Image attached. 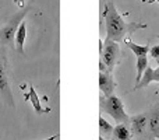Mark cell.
I'll return each mask as SVG.
<instances>
[{
	"label": "cell",
	"mask_w": 159,
	"mask_h": 140,
	"mask_svg": "<svg viewBox=\"0 0 159 140\" xmlns=\"http://www.w3.org/2000/svg\"><path fill=\"white\" fill-rule=\"evenodd\" d=\"M25 38H27V24L22 21L16 32V38H14V41H16V52H18L20 55H24Z\"/></svg>",
	"instance_id": "9c48e42d"
},
{
	"label": "cell",
	"mask_w": 159,
	"mask_h": 140,
	"mask_svg": "<svg viewBox=\"0 0 159 140\" xmlns=\"http://www.w3.org/2000/svg\"><path fill=\"white\" fill-rule=\"evenodd\" d=\"M120 58V46L119 42L110 41V39H105L103 42V49L101 51V60L105 63L107 70L112 71L116 63L119 62Z\"/></svg>",
	"instance_id": "277c9868"
},
{
	"label": "cell",
	"mask_w": 159,
	"mask_h": 140,
	"mask_svg": "<svg viewBox=\"0 0 159 140\" xmlns=\"http://www.w3.org/2000/svg\"><path fill=\"white\" fill-rule=\"evenodd\" d=\"M113 138L115 140H133V133L126 123H119L113 128Z\"/></svg>",
	"instance_id": "7c38bea8"
},
{
	"label": "cell",
	"mask_w": 159,
	"mask_h": 140,
	"mask_svg": "<svg viewBox=\"0 0 159 140\" xmlns=\"http://www.w3.org/2000/svg\"><path fill=\"white\" fill-rule=\"evenodd\" d=\"M101 107L106 113H109L117 123H129L130 118L124 111V105L119 97H101Z\"/></svg>",
	"instance_id": "7a4b0ae2"
},
{
	"label": "cell",
	"mask_w": 159,
	"mask_h": 140,
	"mask_svg": "<svg viewBox=\"0 0 159 140\" xmlns=\"http://www.w3.org/2000/svg\"><path fill=\"white\" fill-rule=\"evenodd\" d=\"M59 138V135H53V136H50V138H48V139H43V140H56Z\"/></svg>",
	"instance_id": "ac0fdd59"
},
{
	"label": "cell",
	"mask_w": 159,
	"mask_h": 140,
	"mask_svg": "<svg viewBox=\"0 0 159 140\" xmlns=\"http://www.w3.org/2000/svg\"><path fill=\"white\" fill-rule=\"evenodd\" d=\"M24 98H25V99H30V101L32 102L34 109H35L36 113L42 115V113H45V112H49V109H43V108H42L41 99H39V97H38V94H36V91H35V88H34V85H30V93L25 94Z\"/></svg>",
	"instance_id": "8fae6325"
},
{
	"label": "cell",
	"mask_w": 159,
	"mask_h": 140,
	"mask_svg": "<svg viewBox=\"0 0 159 140\" xmlns=\"http://www.w3.org/2000/svg\"><path fill=\"white\" fill-rule=\"evenodd\" d=\"M124 44L127 45V46L131 49V52L134 53L135 56H148L149 53V49H151V46H149V44H145V45H138L135 44V42H133L130 38H124L123 39Z\"/></svg>",
	"instance_id": "30bf717a"
},
{
	"label": "cell",
	"mask_w": 159,
	"mask_h": 140,
	"mask_svg": "<svg viewBox=\"0 0 159 140\" xmlns=\"http://www.w3.org/2000/svg\"><path fill=\"white\" fill-rule=\"evenodd\" d=\"M99 140H105L103 138H102V136H99Z\"/></svg>",
	"instance_id": "d6986e66"
},
{
	"label": "cell",
	"mask_w": 159,
	"mask_h": 140,
	"mask_svg": "<svg viewBox=\"0 0 159 140\" xmlns=\"http://www.w3.org/2000/svg\"><path fill=\"white\" fill-rule=\"evenodd\" d=\"M157 2H158V3H159V0H157Z\"/></svg>",
	"instance_id": "44dd1931"
},
{
	"label": "cell",
	"mask_w": 159,
	"mask_h": 140,
	"mask_svg": "<svg viewBox=\"0 0 159 140\" xmlns=\"http://www.w3.org/2000/svg\"><path fill=\"white\" fill-rule=\"evenodd\" d=\"M149 53H151L152 59H155L157 63L159 65V45H154V46L149 49Z\"/></svg>",
	"instance_id": "2e32d148"
},
{
	"label": "cell",
	"mask_w": 159,
	"mask_h": 140,
	"mask_svg": "<svg viewBox=\"0 0 159 140\" xmlns=\"http://www.w3.org/2000/svg\"><path fill=\"white\" fill-rule=\"evenodd\" d=\"M99 135L103 139H112L113 138V126L106 122L102 116H99Z\"/></svg>",
	"instance_id": "4fadbf2b"
},
{
	"label": "cell",
	"mask_w": 159,
	"mask_h": 140,
	"mask_svg": "<svg viewBox=\"0 0 159 140\" xmlns=\"http://www.w3.org/2000/svg\"><path fill=\"white\" fill-rule=\"evenodd\" d=\"M130 123H131V132L135 136L141 138L145 133V128L148 125V115L147 113H138L130 118Z\"/></svg>",
	"instance_id": "52a82bcc"
},
{
	"label": "cell",
	"mask_w": 159,
	"mask_h": 140,
	"mask_svg": "<svg viewBox=\"0 0 159 140\" xmlns=\"http://www.w3.org/2000/svg\"><path fill=\"white\" fill-rule=\"evenodd\" d=\"M148 67V58L147 56H138L137 58V79H135V85L141 81L144 71Z\"/></svg>",
	"instance_id": "9a60e30c"
},
{
	"label": "cell",
	"mask_w": 159,
	"mask_h": 140,
	"mask_svg": "<svg viewBox=\"0 0 159 140\" xmlns=\"http://www.w3.org/2000/svg\"><path fill=\"white\" fill-rule=\"evenodd\" d=\"M0 95L4 99L6 104H8L11 108L16 107V102L13 98V93L10 90V84L7 80V73H6V66L3 63V59L0 56Z\"/></svg>",
	"instance_id": "5b68a950"
},
{
	"label": "cell",
	"mask_w": 159,
	"mask_h": 140,
	"mask_svg": "<svg viewBox=\"0 0 159 140\" xmlns=\"http://www.w3.org/2000/svg\"><path fill=\"white\" fill-rule=\"evenodd\" d=\"M30 7L22 8L20 13H17L3 28H0V45H11L16 38V32L18 30L20 24L24 21V17L28 14Z\"/></svg>",
	"instance_id": "3957f363"
},
{
	"label": "cell",
	"mask_w": 159,
	"mask_h": 140,
	"mask_svg": "<svg viewBox=\"0 0 159 140\" xmlns=\"http://www.w3.org/2000/svg\"><path fill=\"white\" fill-rule=\"evenodd\" d=\"M157 38H158V39H159V35H157Z\"/></svg>",
	"instance_id": "ffe728a7"
},
{
	"label": "cell",
	"mask_w": 159,
	"mask_h": 140,
	"mask_svg": "<svg viewBox=\"0 0 159 140\" xmlns=\"http://www.w3.org/2000/svg\"><path fill=\"white\" fill-rule=\"evenodd\" d=\"M154 81H158L159 83V66L154 70Z\"/></svg>",
	"instance_id": "e0dca14e"
},
{
	"label": "cell",
	"mask_w": 159,
	"mask_h": 140,
	"mask_svg": "<svg viewBox=\"0 0 159 140\" xmlns=\"http://www.w3.org/2000/svg\"><path fill=\"white\" fill-rule=\"evenodd\" d=\"M99 88H101L103 97H110L113 95V91H115L116 83L113 80L112 71L106 70V71H99Z\"/></svg>",
	"instance_id": "8992f818"
},
{
	"label": "cell",
	"mask_w": 159,
	"mask_h": 140,
	"mask_svg": "<svg viewBox=\"0 0 159 140\" xmlns=\"http://www.w3.org/2000/svg\"><path fill=\"white\" fill-rule=\"evenodd\" d=\"M103 18L105 25H106V39H110V41L120 42L124 39L126 34L131 35L137 30L147 28V24H143V22H126L113 2H107L105 4Z\"/></svg>",
	"instance_id": "6da1fadb"
},
{
	"label": "cell",
	"mask_w": 159,
	"mask_h": 140,
	"mask_svg": "<svg viewBox=\"0 0 159 140\" xmlns=\"http://www.w3.org/2000/svg\"><path fill=\"white\" fill-rule=\"evenodd\" d=\"M148 126L152 138L159 139V105H155L152 108L151 113L148 116Z\"/></svg>",
	"instance_id": "ba28073f"
},
{
	"label": "cell",
	"mask_w": 159,
	"mask_h": 140,
	"mask_svg": "<svg viewBox=\"0 0 159 140\" xmlns=\"http://www.w3.org/2000/svg\"><path fill=\"white\" fill-rule=\"evenodd\" d=\"M152 81H154V70L148 66L145 69V71H144L143 77H141V81L134 87V91L135 90H140V88H143V87H148Z\"/></svg>",
	"instance_id": "5bb4252c"
}]
</instances>
